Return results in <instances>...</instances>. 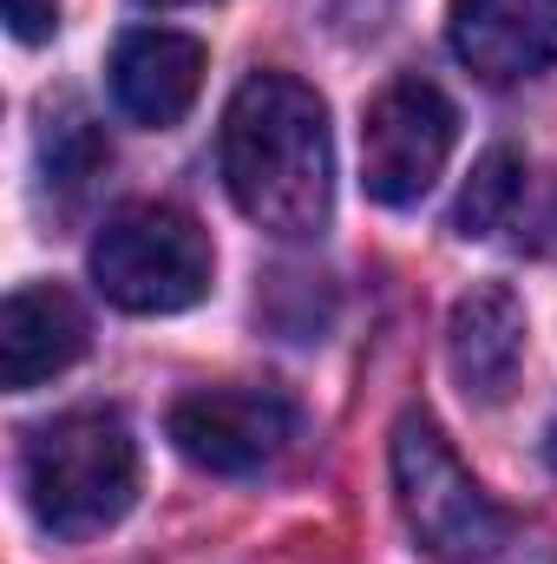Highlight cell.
I'll return each mask as SVG.
<instances>
[{"instance_id":"obj_12","label":"cell","mask_w":557,"mask_h":564,"mask_svg":"<svg viewBox=\"0 0 557 564\" xmlns=\"http://www.w3.org/2000/svg\"><path fill=\"white\" fill-rule=\"evenodd\" d=\"M40 151H46V177H59V184H73V191L106 164V139H99L79 112H66L59 126L46 119V144H40Z\"/></svg>"},{"instance_id":"obj_2","label":"cell","mask_w":557,"mask_h":564,"mask_svg":"<svg viewBox=\"0 0 557 564\" xmlns=\"http://www.w3.org/2000/svg\"><path fill=\"white\" fill-rule=\"evenodd\" d=\"M20 479L53 539H99L139 499V440L106 408H73L26 440Z\"/></svg>"},{"instance_id":"obj_10","label":"cell","mask_w":557,"mask_h":564,"mask_svg":"<svg viewBox=\"0 0 557 564\" xmlns=\"http://www.w3.org/2000/svg\"><path fill=\"white\" fill-rule=\"evenodd\" d=\"M204 93V46L171 26L125 33L112 53V99L139 126H177Z\"/></svg>"},{"instance_id":"obj_13","label":"cell","mask_w":557,"mask_h":564,"mask_svg":"<svg viewBox=\"0 0 557 564\" xmlns=\"http://www.w3.org/2000/svg\"><path fill=\"white\" fill-rule=\"evenodd\" d=\"M7 26H13V40L40 46V40H53V26H59V0H7Z\"/></svg>"},{"instance_id":"obj_8","label":"cell","mask_w":557,"mask_h":564,"mask_svg":"<svg viewBox=\"0 0 557 564\" xmlns=\"http://www.w3.org/2000/svg\"><path fill=\"white\" fill-rule=\"evenodd\" d=\"M86 355V308L53 289V282H26L7 295L0 308V388L26 394L53 375H66Z\"/></svg>"},{"instance_id":"obj_3","label":"cell","mask_w":557,"mask_h":564,"mask_svg":"<svg viewBox=\"0 0 557 564\" xmlns=\"http://www.w3.org/2000/svg\"><path fill=\"white\" fill-rule=\"evenodd\" d=\"M210 237L177 204H125L92 237V282L125 315H177L210 295Z\"/></svg>"},{"instance_id":"obj_5","label":"cell","mask_w":557,"mask_h":564,"mask_svg":"<svg viewBox=\"0 0 557 564\" xmlns=\"http://www.w3.org/2000/svg\"><path fill=\"white\" fill-rule=\"evenodd\" d=\"M452 139H459L452 99L419 73L394 79L361 119V184H368V197L387 204V210L419 204L439 184V171L452 158Z\"/></svg>"},{"instance_id":"obj_14","label":"cell","mask_w":557,"mask_h":564,"mask_svg":"<svg viewBox=\"0 0 557 564\" xmlns=\"http://www.w3.org/2000/svg\"><path fill=\"white\" fill-rule=\"evenodd\" d=\"M545 459H551V473H557V421H551V433H545Z\"/></svg>"},{"instance_id":"obj_7","label":"cell","mask_w":557,"mask_h":564,"mask_svg":"<svg viewBox=\"0 0 557 564\" xmlns=\"http://www.w3.org/2000/svg\"><path fill=\"white\" fill-rule=\"evenodd\" d=\"M446 40L492 86L532 79L557 66V0H452Z\"/></svg>"},{"instance_id":"obj_6","label":"cell","mask_w":557,"mask_h":564,"mask_svg":"<svg viewBox=\"0 0 557 564\" xmlns=\"http://www.w3.org/2000/svg\"><path fill=\"white\" fill-rule=\"evenodd\" d=\"M171 446L204 466V473H223V479H250V473H270L282 453L302 440V414L282 388H250V381H230V388H197L171 408Z\"/></svg>"},{"instance_id":"obj_9","label":"cell","mask_w":557,"mask_h":564,"mask_svg":"<svg viewBox=\"0 0 557 564\" xmlns=\"http://www.w3.org/2000/svg\"><path fill=\"white\" fill-rule=\"evenodd\" d=\"M525 302L505 289V282H479L472 295L452 302V322H446V355H452V375L472 401H505L512 381H518V361H525Z\"/></svg>"},{"instance_id":"obj_11","label":"cell","mask_w":557,"mask_h":564,"mask_svg":"<svg viewBox=\"0 0 557 564\" xmlns=\"http://www.w3.org/2000/svg\"><path fill=\"white\" fill-rule=\"evenodd\" d=\"M518 204H525V158L512 144H492L472 164V177H466V191L452 204V230L459 237H492V230H505L518 217Z\"/></svg>"},{"instance_id":"obj_1","label":"cell","mask_w":557,"mask_h":564,"mask_svg":"<svg viewBox=\"0 0 557 564\" xmlns=\"http://www.w3.org/2000/svg\"><path fill=\"white\" fill-rule=\"evenodd\" d=\"M223 184L237 210L282 243H308L335 210L328 106L288 73H250L223 106Z\"/></svg>"},{"instance_id":"obj_15","label":"cell","mask_w":557,"mask_h":564,"mask_svg":"<svg viewBox=\"0 0 557 564\" xmlns=\"http://www.w3.org/2000/svg\"><path fill=\"white\" fill-rule=\"evenodd\" d=\"M157 7H190V0H157Z\"/></svg>"},{"instance_id":"obj_4","label":"cell","mask_w":557,"mask_h":564,"mask_svg":"<svg viewBox=\"0 0 557 564\" xmlns=\"http://www.w3.org/2000/svg\"><path fill=\"white\" fill-rule=\"evenodd\" d=\"M394 492L419 552H433L439 564H485L512 539L505 506H492V492L466 473L452 440L426 414H407L394 426Z\"/></svg>"}]
</instances>
